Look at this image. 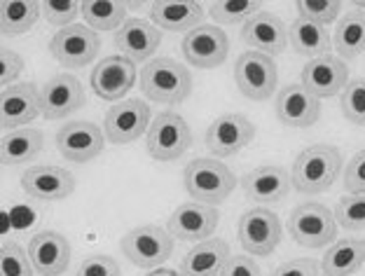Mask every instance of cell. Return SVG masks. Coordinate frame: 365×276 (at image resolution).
<instances>
[{"label": "cell", "mask_w": 365, "mask_h": 276, "mask_svg": "<svg viewBox=\"0 0 365 276\" xmlns=\"http://www.w3.org/2000/svg\"><path fill=\"white\" fill-rule=\"evenodd\" d=\"M342 155L335 145L317 143L297 155L290 171L293 188L300 195H321L333 188L339 171H342Z\"/></svg>", "instance_id": "obj_1"}, {"label": "cell", "mask_w": 365, "mask_h": 276, "mask_svg": "<svg viewBox=\"0 0 365 276\" xmlns=\"http://www.w3.org/2000/svg\"><path fill=\"white\" fill-rule=\"evenodd\" d=\"M138 82L145 98L164 106H178L192 91V75H190V71L169 56L148 61L138 75Z\"/></svg>", "instance_id": "obj_2"}, {"label": "cell", "mask_w": 365, "mask_h": 276, "mask_svg": "<svg viewBox=\"0 0 365 276\" xmlns=\"http://www.w3.org/2000/svg\"><path fill=\"white\" fill-rule=\"evenodd\" d=\"M182 183L192 202L218 206L235 192L237 175L215 157H197L182 171Z\"/></svg>", "instance_id": "obj_3"}, {"label": "cell", "mask_w": 365, "mask_h": 276, "mask_svg": "<svg viewBox=\"0 0 365 276\" xmlns=\"http://www.w3.org/2000/svg\"><path fill=\"white\" fill-rule=\"evenodd\" d=\"M288 234L295 244L304 248H323L337 241V220L328 206L304 202L290 211Z\"/></svg>", "instance_id": "obj_4"}, {"label": "cell", "mask_w": 365, "mask_h": 276, "mask_svg": "<svg viewBox=\"0 0 365 276\" xmlns=\"http://www.w3.org/2000/svg\"><path fill=\"white\" fill-rule=\"evenodd\" d=\"M122 255L140 270H157L173 253V237L160 225H140L129 230L120 241Z\"/></svg>", "instance_id": "obj_5"}, {"label": "cell", "mask_w": 365, "mask_h": 276, "mask_svg": "<svg viewBox=\"0 0 365 276\" xmlns=\"http://www.w3.org/2000/svg\"><path fill=\"white\" fill-rule=\"evenodd\" d=\"M192 145V131L178 113L164 111L153 120L145 133V148L153 160L173 162L182 157Z\"/></svg>", "instance_id": "obj_6"}, {"label": "cell", "mask_w": 365, "mask_h": 276, "mask_svg": "<svg viewBox=\"0 0 365 276\" xmlns=\"http://www.w3.org/2000/svg\"><path fill=\"white\" fill-rule=\"evenodd\" d=\"M239 244L253 257H267L277 250L281 241V220L279 215L267 206H253L239 220Z\"/></svg>", "instance_id": "obj_7"}, {"label": "cell", "mask_w": 365, "mask_h": 276, "mask_svg": "<svg viewBox=\"0 0 365 276\" xmlns=\"http://www.w3.org/2000/svg\"><path fill=\"white\" fill-rule=\"evenodd\" d=\"M98 49H101V38L87 24H73L68 29H59L49 43V52L66 71L85 68L96 58Z\"/></svg>", "instance_id": "obj_8"}, {"label": "cell", "mask_w": 365, "mask_h": 276, "mask_svg": "<svg viewBox=\"0 0 365 276\" xmlns=\"http://www.w3.org/2000/svg\"><path fill=\"white\" fill-rule=\"evenodd\" d=\"M235 82L246 98L267 101L279 85V71L277 63H274V56L260 52H244L235 63Z\"/></svg>", "instance_id": "obj_9"}, {"label": "cell", "mask_w": 365, "mask_h": 276, "mask_svg": "<svg viewBox=\"0 0 365 276\" xmlns=\"http://www.w3.org/2000/svg\"><path fill=\"white\" fill-rule=\"evenodd\" d=\"M150 129V108L140 98H127L106 113L103 133L115 145L134 143Z\"/></svg>", "instance_id": "obj_10"}, {"label": "cell", "mask_w": 365, "mask_h": 276, "mask_svg": "<svg viewBox=\"0 0 365 276\" xmlns=\"http://www.w3.org/2000/svg\"><path fill=\"white\" fill-rule=\"evenodd\" d=\"M253 136L255 127L248 117L239 113H225L211 122L209 131H206V148L215 160H225V157L242 153L253 140Z\"/></svg>", "instance_id": "obj_11"}, {"label": "cell", "mask_w": 365, "mask_h": 276, "mask_svg": "<svg viewBox=\"0 0 365 276\" xmlns=\"http://www.w3.org/2000/svg\"><path fill=\"white\" fill-rule=\"evenodd\" d=\"M106 133L94 122L76 120L66 122V127L56 133V150L66 162L85 164L103 153Z\"/></svg>", "instance_id": "obj_12"}, {"label": "cell", "mask_w": 365, "mask_h": 276, "mask_svg": "<svg viewBox=\"0 0 365 276\" xmlns=\"http://www.w3.org/2000/svg\"><path fill=\"white\" fill-rule=\"evenodd\" d=\"M230 52V40L225 31L215 24H202L195 31L185 33L182 38V54H185L187 63L195 68L209 71L220 66L227 58Z\"/></svg>", "instance_id": "obj_13"}, {"label": "cell", "mask_w": 365, "mask_h": 276, "mask_svg": "<svg viewBox=\"0 0 365 276\" xmlns=\"http://www.w3.org/2000/svg\"><path fill=\"white\" fill-rule=\"evenodd\" d=\"M21 190L38 202H61L76 192V175L63 166L36 164L24 171Z\"/></svg>", "instance_id": "obj_14"}, {"label": "cell", "mask_w": 365, "mask_h": 276, "mask_svg": "<svg viewBox=\"0 0 365 276\" xmlns=\"http://www.w3.org/2000/svg\"><path fill=\"white\" fill-rule=\"evenodd\" d=\"M220 223L218 206L199 204V202H185L169 215L167 230L173 239L180 241H204L215 232Z\"/></svg>", "instance_id": "obj_15"}, {"label": "cell", "mask_w": 365, "mask_h": 276, "mask_svg": "<svg viewBox=\"0 0 365 276\" xmlns=\"http://www.w3.org/2000/svg\"><path fill=\"white\" fill-rule=\"evenodd\" d=\"M136 80H138L136 63L115 54V56H106L103 61L96 63V68L91 71L89 85L94 89V94L98 98H103V101H120L136 85Z\"/></svg>", "instance_id": "obj_16"}, {"label": "cell", "mask_w": 365, "mask_h": 276, "mask_svg": "<svg viewBox=\"0 0 365 276\" xmlns=\"http://www.w3.org/2000/svg\"><path fill=\"white\" fill-rule=\"evenodd\" d=\"M87 96L80 80L68 73L52 75L40 89V106L45 120H63L85 106Z\"/></svg>", "instance_id": "obj_17"}, {"label": "cell", "mask_w": 365, "mask_h": 276, "mask_svg": "<svg viewBox=\"0 0 365 276\" xmlns=\"http://www.w3.org/2000/svg\"><path fill=\"white\" fill-rule=\"evenodd\" d=\"M300 85L317 98H330L342 94L344 87L349 85V68L342 58L337 56H319L309 58L302 68Z\"/></svg>", "instance_id": "obj_18"}, {"label": "cell", "mask_w": 365, "mask_h": 276, "mask_svg": "<svg viewBox=\"0 0 365 276\" xmlns=\"http://www.w3.org/2000/svg\"><path fill=\"white\" fill-rule=\"evenodd\" d=\"M38 115H43V106H40V89L33 82H16V85L3 87L0 124L5 127V131L26 127Z\"/></svg>", "instance_id": "obj_19"}, {"label": "cell", "mask_w": 365, "mask_h": 276, "mask_svg": "<svg viewBox=\"0 0 365 276\" xmlns=\"http://www.w3.org/2000/svg\"><path fill=\"white\" fill-rule=\"evenodd\" d=\"M29 257L40 276H61L71 262V244L61 232L43 230L29 241Z\"/></svg>", "instance_id": "obj_20"}, {"label": "cell", "mask_w": 365, "mask_h": 276, "mask_svg": "<svg viewBox=\"0 0 365 276\" xmlns=\"http://www.w3.org/2000/svg\"><path fill=\"white\" fill-rule=\"evenodd\" d=\"M162 45V33L155 24L131 16L124 21V26L115 33V47H118L120 56L129 58V61L140 63L153 58V54Z\"/></svg>", "instance_id": "obj_21"}, {"label": "cell", "mask_w": 365, "mask_h": 276, "mask_svg": "<svg viewBox=\"0 0 365 276\" xmlns=\"http://www.w3.org/2000/svg\"><path fill=\"white\" fill-rule=\"evenodd\" d=\"M242 40L253 52L277 56L288 47V29L277 14L260 10L244 24Z\"/></svg>", "instance_id": "obj_22"}, {"label": "cell", "mask_w": 365, "mask_h": 276, "mask_svg": "<svg viewBox=\"0 0 365 276\" xmlns=\"http://www.w3.org/2000/svg\"><path fill=\"white\" fill-rule=\"evenodd\" d=\"M274 111H277L279 122L286 124V127L307 129L317 124L321 115V101L317 96H312L302 85H288L279 89Z\"/></svg>", "instance_id": "obj_23"}, {"label": "cell", "mask_w": 365, "mask_h": 276, "mask_svg": "<svg viewBox=\"0 0 365 276\" xmlns=\"http://www.w3.org/2000/svg\"><path fill=\"white\" fill-rule=\"evenodd\" d=\"M293 180H290V173L284 166L277 164H262L258 169L248 171L242 178V190L248 202H258V204H274L281 202L286 195Z\"/></svg>", "instance_id": "obj_24"}, {"label": "cell", "mask_w": 365, "mask_h": 276, "mask_svg": "<svg viewBox=\"0 0 365 276\" xmlns=\"http://www.w3.org/2000/svg\"><path fill=\"white\" fill-rule=\"evenodd\" d=\"M204 7L190 0H162L150 7V24L160 31L169 33H190L204 21Z\"/></svg>", "instance_id": "obj_25"}, {"label": "cell", "mask_w": 365, "mask_h": 276, "mask_svg": "<svg viewBox=\"0 0 365 276\" xmlns=\"http://www.w3.org/2000/svg\"><path fill=\"white\" fill-rule=\"evenodd\" d=\"M230 260V246L222 239H204L185 253L180 276H220Z\"/></svg>", "instance_id": "obj_26"}, {"label": "cell", "mask_w": 365, "mask_h": 276, "mask_svg": "<svg viewBox=\"0 0 365 276\" xmlns=\"http://www.w3.org/2000/svg\"><path fill=\"white\" fill-rule=\"evenodd\" d=\"M43 145H45V136L38 129L19 127L5 131L3 140H0V162H3V166L29 164L43 153Z\"/></svg>", "instance_id": "obj_27"}, {"label": "cell", "mask_w": 365, "mask_h": 276, "mask_svg": "<svg viewBox=\"0 0 365 276\" xmlns=\"http://www.w3.org/2000/svg\"><path fill=\"white\" fill-rule=\"evenodd\" d=\"M365 265V241L363 239H337L323 253V276H351Z\"/></svg>", "instance_id": "obj_28"}, {"label": "cell", "mask_w": 365, "mask_h": 276, "mask_svg": "<svg viewBox=\"0 0 365 276\" xmlns=\"http://www.w3.org/2000/svg\"><path fill=\"white\" fill-rule=\"evenodd\" d=\"M333 47L337 58L342 61H354L365 52V12L349 10L337 19V26L333 33Z\"/></svg>", "instance_id": "obj_29"}, {"label": "cell", "mask_w": 365, "mask_h": 276, "mask_svg": "<svg viewBox=\"0 0 365 276\" xmlns=\"http://www.w3.org/2000/svg\"><path fill=\"white\" fill-rule=\"evenodd\" d=\"M288 43L295 54L319 58V56H328L330 47H333V38H330L328 26H321V24L307 21L297 16L288 29Z\"/></svg>", "instance_id": "obj_30"}, {"label": "cell", "mask_w": 365, "mask_h": 276, "mask_svg": "<svg viewBox=\"0 0 365 276\" xmlns=\"http://www.w3.org/2000/svg\"><path fill=\"white\" fill-rule=\"evenodd\" d=\"M43 16L40 3L33 0H3L0 3V31L5 38H19L29 33Z\"/></svg>", "instance_id": "obj_31"}, {"label": "cell", "mask_w": 365, "mask_h": 276, "mask_svg": "<svg viewBox=\"0 0 365 276\" xmlns=\"http://www.w3.org/2000/svg\"><path fill=\"white\" fill-rule=\"evenodd\" d=\"M80 16H85V24L94 31H120L127 21V7L113 0H89L82 3Z\"/></svg>", "instance_id": "obj_32"}, {"label": "cell", "mask_w": 365, "mask_h": 276, "mask_svg": "<svg viewBox=\"0 0 365 276\" xmlns=\"http://www.w3.org/2000/svg\"><path fill=\"white\" fill-rule=\"evenodd\" d=\"M260 12V3L253 0H222V3H211L209 14L215 26H235V24H246L253 14Z\"/></svg>", "instance_id": "obj_33"}, {"label": "cell", "mask_w": 365, "mask_h": 276, "mask_svg": "<svg viewBox=\"0 0 365 276\" xmlns=\"http://www.w3.org/2000/svg\"><path fill=\"white\" fill-rule=\"evenodd\" d=\"M339 108H342L346 122L365 127V78L349 80V85L342 91V98H339Z\"/></svg>", "instance_id": "obj_34"}, {"label": "cell", "mask_w": 365, "mask_h": 276, "mask_svg": "<svg viewBox=\"0 0 365 276\" xmlns=\"http://www.w3.org/2000/svg\"><path fill=\"white\" fill-rule=\"evenodd\" d=\"M33 267L29 253L16 241H5L0 248V276H33Z\"/></svg>", "instance_id": "obj_35"}, {"label": "cell", "mask_w": 365, "mask_h": 276, "mask_svg": "<svg viewBox=\"0 0 365 276\" xmlns=\"http://www.w3.org/2000/svg\"><path fill=\"white\" fill-rule=\"evenodd\" d=\"M295 10L300 19L328 26L342 16V3H337V0H300V3H295Z\"/></svg>", "instance_id": "obj_36"}, {"label": "cell", "mask_w": 365, "mask_h": 276, "mask_svg": "<svg viewBox=\"0 0 365 276\" xmlns=\"http://www.w3.org/2000/svg\"><path fill=\"white\" fill-rule=\"evenodd\" d=\"M335 220L349 232L365 230V195H344L337 202Z\"/></svg>", "instance_id": "obj_37"}, {"label": "cell", "mask_w": 365, "mask_h": 276, "mask_svg": "<svg viewBox=\"0 0 365 276\" xmlns=\"http://www.w3.org/2000/svg\"><path fill=\"white\" fill-rule=\"evenodd\" d=\"M40 10H43L47 24L59 29H68L73 26L76 16H80L82 3H73V0H45V3H40Z\"/></svg>", "instance_id": "obj_38"}, {"label": "cell", "mask_w": 365, "mask_h": 276, "mask_svg": "<svg viewBox=\"0 0 365 276\" xmlns=\"http://www.w3.org/2000/svg\"><path fill=\"white\" fill-rule=\"evenodd\" d=\"M344 188L349 195H365V150L356 153L346 164Z\"/></svg>", "instance_id": "obj_39"}, {"label": "cell", "mask_w": 365, "mask_h": 276, "mask_svg": "<svg viewBox=\"0 0 365 276\" xmlns=\"http://www.w3.org/2000/svg\"><path fill=\"white\" fill-rule=\"evenodd\" d=\"M76 276H120V265L110 255H89L82 260Z\"/></svg>", "instance_id": "obj_40"}, {"label": "cell", "mask_w": 365, "mask_h": 276, "mask_svg": "<svg viewBox=\"0 0 365 276\" xmlns=\"http://www.w3.org/2000/svg\"><path fill=\"white\" fill-rule=\"evenodd\" d=\"M21 71H24L21 54H16L10 47L0 49V82H3V87L14 85V80L19 78Z\"/></svg>", "instance_id": "obj_41"}, {"label": "cell", "mask_w": 365, "mask_h": 276, "mask_svg": "<svg viewBox=\"0 0 365 276\" xmlns=\"http://www.w3.org/2000/svg\"><path fill=\"white\" fill-rule=\"evenodd\" d=\"M269 276H321V265L312 257H297V260L281 262Z\"/></svg>", "instance_id": "obj_42"}, {"label": "cell", "mask_w": 365, "mask_h": 276, "mask_svg": "<svg viewBox=\"0 0 365 276\" xmlns=\"http://www.w3.org/2000/svg\"><path fill=\"white\" fill-rule=\"evenodd\" d=\"M220 276H262V272L251 255H230Z\"/></svg>", "instance_id": "obj_43"}, {"label": "cell", "mask_w": 365, "mask_h": 276, "mask_svg": "<svg viewBox=\"0 0 365 276\" xmlns=\"http://www.w3.org/2000/svg\"><path fill=\"white\" fill-rule=\"evenodd\" d=\"M148 276H180V272H173V270H167V267H160V270H153Z\"/></svg>", "instance_id": "obj_44"}, {"label": "cell", "mask_w": 365, "mask_h": 276, "mask_svg": "<svg viewBox=\"0 0 365 276\" xmlns=\"http://www.w3.org/2000/svg\"><path fill=\"white\" fill-rule=\"evenodd\" d=\"M356 10H363L365 12V3H356Z\"/></svg>", "instance_id": "obj_45"}]
</instances>
